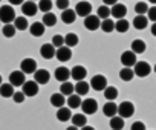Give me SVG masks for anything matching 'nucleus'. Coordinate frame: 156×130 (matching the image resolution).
<instances>
[{
  "label": "nucleus",
  "instance_id": "obj_1",
  "mask_svg": "<svg viewBox=\"0 0 156 130\" xmlns=\"http://www.w3.org/2000/svg\"><path fill=\"white\" fill-rule=\"evenodd\" d=\"M16 20V11L11 8V5H3L0 8V22H3L5 25L12 23Z\"/></svg>",
  "mask_w": 156,
  "mask_h": 130
},
{
  "label": "nucleus",
  "instance_id": "obj_2",
  "mask_svg": "<svg viewBox=\"0 0 156 130\" xmlns=\"http://www.w3.org/2000/svg\"><path fill=\"white\" fill-rule=\"evenodd\" d=\"M135 69H133V72H135V75L136 77H139V78H144V77H148L150 75V72H151V66L147 63V61H136V64L133 66Z\"/></svg>",
  "mask_w": 156,
  "mask_h": 130
},
{
  "label": "nucleus",
  "instance_id": "obj_3",
  "mask_svg": "<svg viewBox=\"0 0 156 130\" xmlns=\"http://www.w3.org/2000/svg\"><path fill=\"white\" fill-rule=\"evenodd\" d=\"M135 113V106L132 101H122L118 106V115L121 118H130Z\"/></svg>",
  "mask_w": 156,
  "mask_h": 130
},
{
  "label": "nucleus",
  "instance_id": "obj_4",
  "mask_svg": "<svg viewBox=\"0 0 156 130\" xmlns=\"http://www.w3.org/2000/svg\"><path fill=\"white\" fill-rule=\"evenodd\" d=\"M90 87H92L94 90H97V92L104 90V89L107 87V78H106L104 75H101V74L94 75L92 80H90Z\"/></svg>",
  "mask_w": 156,
  "mask_h": 130
},
{
  "label": "nucleus",
  "instance_id": "obj_5",
  "mask_svg": "<svg viewBox=\"0 0 156 130\" xmlns=\"http://www.w3.org/2000/svg\"><path fill=\"white\" fill-rule=\"evenodd\" d=\"M90 12H92V5H90L89 2L83 0V2H78V3H76V6H75V14H76V16L86 19L87 16H90Z\"/></svg>",
  "mask_w": 156,
  "mask_h": 130
},
{
  "label": "nucleus",
  "instance_id": "obj_6",
  "mask_svg": "<svg viewBox=\"0 0 156 130\" xmlns=\"http://www.w3.org/2000/svg\"><path fill=\"white\" fill-rule=\"evenodd\" d=\"M81 109H83V113L84 115H94L98 110V103L94 98H86L81 103Z\"/></svg>",
  "mask_w": 156,
  "mask_h": 130
},
{
  "label": "nucleus",
  "instance_id": "obj_7",
  "mask_svg": "<svg viewBox=\"0 0 156 130\" xmlns=\"http://www.w3.org/2000/svg\"><path fill=\"white\" fill-rule=\"evenodd\" d=\"M136 54L132 52V51H124L121 54V63H122V66L124 68H132L136 64Z\"/></svg>",
  "mask_w": 156,
  "mask_h": 130
},
{
  "label": "nucleus",
  "instance_id": "obj_8",
  "mask_svg": "<svg viewBox=\"0 0 156 130\" xmlns=\"http://www.w3.org/2000/svg\"><path fill=\"white\" fill-rule=\"evenodd\" d=\"M20 71L23 74H34L37 71V63L34 58H25L20 63Z\"/></svg>",
  "mask_w": 156,
  "mask_h": 130
},
{
  "label": "nucleus",
  "instance_id": "obj_9",
  "mask_svg": "<svg viewBox=\"0 0 156 130\" xmlns=\"http://www.w3.org/2000/svg\"><path fill=\"white\" fill-rule=\"evenodd\" d=\"M126 14H127V8H126V5H122V3H116V5H113V6L110 8V16H112L113 19H116V20L124 19Z\"/></svg>",
  "mask_w": 156,
  "mask_h": 130
},
{
  "label": "nucleus",
  "instance_id": "obj_10",
  "mask_svg": "<svg viewBox=\"0 0 156 130\" xmlns=\"http://www.w3.org/2000/svg\"><path fill=\"white\" fill-rule=\"evenodd\" d=\"M25 74L22 71H14L9 74V84H12L14 87H19V86H23L25 84Z\"/></svg>",
  "mask_w": 156,
  "mask_h": 130
},
{
  "label": "nucleus",
  "instance_id": "obj_11",
  "mask_svg": "<svg viewBox=\"0 0 156 130\" xmlns=\"http://www.w3.org/2000/svg\"><path fill=\"white\" fill-rule=\"evenodd\" d=\"M37 11H38L37 3L35 2H31V0H28V2H25L22 5V12H23L25 17H32V16L37 14Z\"/></svg>",
  "mask_w": 156,
  "mask_h": 130
},
{
  "label": "nucleus",
  "instance_id": "obj_12",
  "mask_svg": "<svg viewBox=\"0 0 156 130\" xmlns=\"http://www.w3.org/2000/svg\"><path fill=\"white\" fill-rule=\"evenodd\" d=\"M55 52H57V49L54 47L52 43H44V44H41V47H40V55H41L44 60L54 58V57H55Z\"/></svg>",
  "mask_w": 156,
  "mask_h": 130
},
{
  "label": "nucleus",
  "instance_id": "obj_13",
  "mask_svg": "<svg viewBox=\"0 0 156 130\" xmlns=\"http://www.w3.org/2000/svg\"><path fill=\"white\" fill-rule=\"evenodd\" d=\"M49 80H51V74L46 69H37L34 72V81L37 84H46L49 83Z\"/></svg>",
  "mask_w": 156,
  "mask_h": 130
},
{
  "label": "nucleus",
  "instance_id": "obj_14",
  "mask_svg": "<svg viewBox=\"0 0 156 130\" xmlns=\"http://www.w3.org/2000/svg\"><path fill=\"white\" fill-rule=\"evenodd\" d=\"M86 75H87V69L84 66H80V64H78V66H73L72 71H70V77L76 81H83L86 78Z\"/></svg>",
  "mask_w": 156,
  "mask_h": 130
},
{
  "label": "nucleus",
  "instance_id": "obj_15",
  "mask_svg": "<svg viewBox=\"0 0 156 130\" xmlns=\"http://www.w3.org/2000/svg\"><path fill=\"white\" fill-rule=\"evenodd\" d=\"M101 26V22H100V19H98V16H87L86 19H84V28L86 29H89V31H97L98 28Z\"/></svg>",
  "mask_w": 156,
  "mask_h": 130
},
{
  "label": "nucleus",
  "instance_id": "obj_16",
  "mask_svg": "<svg viewBox=\"0 0 156 130\" xmlns=\"http://www.w3.org/2000/svg\"><path fill=\"white\" fill-rule=\"evenodd\" d=\"M22 87H23L22 92L25 93V97H35L38 93V84L35 81H25Z\"/></svg>",
  "mask_w": 156,
  "mask_h": 130
},
{
  "label": "nucleus",
  "instance_id": "obj_17",
  "mask_svg": "<svg viewBox=\"0 0 156 130\" xmlns=\"http://www.w3.org/2000/svg\"><path fill=\"white\" fill-rule=\"evenodd\" d=\"M55 57L58 58V61L66 63V61H69V60H70V57H72V51H70V47H67V46H61V47H58V49H57Z\"/></svg>",
  "mask_w": 156,
  "mask_h": 130
},
{
  "label": "nucleus",
  "instance_id": "obj_18",
  "mask_svg": "<svg viewBox=\"0 0 156 130\" xmlns=\"http://www.w3.org/2000/svg\"><path fill=\"white\" fill-rule=\"evenodd\" d=\"M54 77L57 78V81L64 83V81H67V80L70 78V71H69L67 68H63V66H61V68H57Z\"/></svg>",
  "mask_w": 156,
  "mask_h": 130
},
{
  "label": "nucleus",
  "instance_id": "obj_19",
  "mask_svg": "<svg viewBox=\"0 0 156 130\" xmlns=\"http://www.w3.org/2000/svg\"><path fill=\"white\" fill-rule=\"evenodd\" d=\"M103 113L107 116V118H112L118 113V106L113 103V101H107L104 106H103Z\"/></svg>",
  "mask_w": 156,
  "mask_h": 130
},
{
  "label": "nucleus",
  "instance_id": "obj_20",
  "mask_svg": "<svg viewBox=\"0 0 156 130\" xmlns=\"http://www.w3.org/2000/svg\"><path fill=\"white\" fill-rule=\"evenodd\" d=\"M89 89H90V84L86 83V81H76V84L73 86L75 93H76V95H80V97L89 93Z\"/></svg>",
  "mask_w": 156,
  "mask_h": 130
},
{
  "label": "nucleus",
  "instance_id": "obj_21",
  "mask_svg": "<svg viewBox=\"0 0 156 130\" xmlns=\"http://www.w3.org/2000/svg\"><path fill=\"white\" fill-rule=\"evenodd\" d=\"M66 103H67L69 109H78V107H81V103H83V100H81V97H80V95L72 93V95H69V97H67Z\"/></svg>",
  "mask_w": 156,
  "mask_h": 130
},
{
  "label": "nucleus",
  "instance_id": "obj_22",
  "mask_svg": "<svg viewBox=\"0 0 156 130\" xmlns=\"http://www.w3.org/2000/svg\"><path fill=\"white\" fill-rule=\"evenodd\" d=\"M44 25L41 23V22H35V23H32L31 26H29V31H31V35L32 37H41L43 34H44Z\"/></svg>",
  "mask_w": 156,
  "mask_h": 130
},
{
  "label": "nucleus",
  "instance_id": "obj_23",
  "mask_svg": "<svg viewBox=\"0 0 156 130\" xmlns=\"http://www.w3.org/2000/svg\"><path fill=\"white\" fill-rule=\"evenodd\" d=\"M70 118H72V112H70L69 107H60V109H57V119H58V121L66 122V121H69Z\"/></svg>",
  "mask_w": 156,
  "mask_h": 130
},
{
  "label": "nucleus",
  "instance_id": "obj_24",
  "mask_svg": "<svg viewBox=\"0 0 156 130\" xmlns=\"http://www.w3.org/2000/svg\"><path fill=\"white\" fill-rule=\"evenodd\" d=\"M70 119H72V125H75V127H78V128H81V127H84V125L87 124V118H86L84 113H76V115H73Z\"/></svg>",
  "mask_w": 156,
  "mask_h": 130
},
{
  "label": "nucleus",
  "instance_id": "obj_25",
  "mask_svg": "<svg viewBox=\"0 0 156 130\" xmlns=\"http://www.w3.org/2000/svg\"><path fill=\"white\" fill-rule=\"evenodd\" d=\"M75 19H76V14H75V11L73 9H64L63 12H61V20L66 23V25H72L73 22H75Z\"/></svg>",
  "mask_w": 156,
  "mask_h": 130
},
{
  "label": "nucleus",
  "instance_id": "obj_26",
  "mask_svg": "<svg viewBox=\"0 0 156 130\" xmlns=\"http://www.w3.org/2000/svg\"><path fill=\"white\" fill-rule=\"evenodd\" d=\"M64 103H66V98H64L63 93L58 92V93H52V95H51V104H52L54 107L60 109V107L64 106Z\"/></svg>",
  "mask_w": 156,
  "mask_h": 130
},
{
  "label": "nucleus",
  "instance_id": "obj_27",
  "mask_svg": "<svg viewBox=\"0 0 156 130\" xmlns=\"http://www.w3.org/2000/svg\"><path fill=\"white\" fill-rule=\"evenodd\" d=\"M109 124H110L112 130H122L124 128V118H121L119 115H115V116L110 118Z\"/></svg>",
  "mask_w": 156,
  "mask_h": 130
},
{
  "label": "nucleus",
  "instance_id": "obj_28",
  "mask_svg": "<svg viewBox=\"0 0 156 130\" xmlns=\"http://www.w3.org/2000/svg\"><path fill=\"white\" fill-rule=\"evenodd\" d=\"M147 25H148V19L145 16H136L133 19V28L135 29H139V31L141 29H145Z\"/></svg>",
  "mask_w": 156,
  "mask_h": 130
},
{
  "label": "nucleus",
  "instance_id": "obj_29",
  "mask_svg": "<svg viewBox=\"0 0 156 130\" xmlns=\"http://www.w3.org/2000/svg\"><path fill=\"white\" fill-rule=\"evenodd\" d=\"M145 47H147V46H145V41H144V40L136 38V40H133V41H132V49H130V51H132V52H135V54L138 55V54L145 52Z\"/></svg>",
  "mask_w": 156,
  "mask_h": 130
},
{
  "label": "nucleus",
  "instance_id": "obj_30",
  "mask_svg": "<svg viewBox=\"0 0 156 130\" xmlns=\"http://www.w3.org/2000/svg\"><path fill=\"white\" fill-rule=\"evenodd\" d=\"M14 95V86L9 84V83H5L0 86V97H3V98H12Z\"/></svg>",
  "mask_w": 156,
  "mask_h": 130
},
{
  "label": "nucleus",
  "instance_id": "obj_31",
  "mask_svg": "<svg viewBox=\"0 0 156 130\" xmlns=\"http://www.w3.org/2000/svg\"><path fill=\"white\" fill-rule=\"evenodd\" d=\"M41 20H43L41 23H43L44 26H48V28H52V26L57 25V16H55L54 12H46Z\"/></svg>",
  "mask_w": 156,
  "mask_h": 130
},
{
  "label": "nucleus",
  "instance_id": "obj_32",
  "mask_svg": "<svg viewBox=\"0 0 156 130\" xmlns=\"http://www.w3.org/2000/svg\"><path fill=\"white\" fill-rule=\"evenodd\" d=\"M103 92H104V97L107 101H115L118 98V89L115 86H107Z\"/></svg>",
  "mask_w": 156,
  "mask_h": 130
},
{
  "label": "nucleus",
  "instance_id": "obj_33",
  "mask_svg": "<svg viewBox=\"0 0 156 130\" xmlns=\"http://www.w3.org/2000/svg\"><path fill=\"white\" fill-rule=\"evenodd\" d=\"M78 41H80V38H78V35L73 34V32H69V34L64 37V46H67V47H73V46H76Z\"/></svg>",
  "mask_w": 156,
  "mask_h": 130
},
{
  "label": "nucleus",
  "instance_id": "obj_34",
  "mask_svg": "<svg viewBox=\"0 0 156 130\" xmlns=\"http://www.w3.org/2000/svg\"><path fill=\"white\" fill-rule=\"evenodd\" d=\"M129 28H130V23H129L127 20H124V19L116 20V23H115V31H116V32H119V34L127 32V31H129Z\"/></svg>",
  "mask_w": 156,
  "mask_h": 130
},
{
  "label": "nucleus",
  "instance_id": "obj_35",
  "mask_svg": "<svg viewBox=\"0 0 156 130\" xmlns=\"http://www.w3.org/2000/svg\"><path fill=\"white\" fill-rule=\"evenodd\" d=\"M14 26H16L17 31H25L26 28H29L28 20H26L25 16H22V17H16V20H14Z\"/></svg>",
  "mask_w": 156,
  "mask_h": 130
},
{
  "label": "nucleus",
  "instance_id": "obj_36",
  "mask_svg": "<svg viewBox=\"0 0 156 130\" xmlns=\"http://www.w3.org/2000/svg\"><path fill=\"white\" fill-rule=\"evenodd\" d=\"M133 77H135V72H133V69H130V68H124V69L119 71V78H121L122 81H132Z\"/></svg>",
  "mask_w": 156,
  "mask_h": 130
},
{
  "label": "nucleus",
  "instance_id": "obj_37",
  "mask_svg": "<svg viewBox=\"0 0 156 130\" xmlns=\"http://www.w3.org/2000/svg\"><path fill=\"white\" fill-rule=\"evenodd\" d=\"M16 26L12 25V23H8V25H5L3 28H2V34H3V37H6V38H12L14 35H16Z\"/></svg>",
  "mask_w": 156,
  "mask_h": 130
},
{
  "label": "nucleus",
  "instance_id": "obj_38",
  "mask_svg": "<svg viewBox=\"0 0 156 130\" xmlns=\"http://www.w3.org/2000/svg\"><path fill=\"white\" fill-rule=\"evenodd\" d=\"M106 34H109V32H112V31H115V22L113 20H110V19H106V20H103L101 22V26H100Z\"/></svg>",
  "mask_w": 156,
  "mask_h": 130
},
{
  "label": "nucleus",
  "instance_id": "obj_39",
  "mask_svg": "<svg viewBox=\"0 0 156 130\" xmlns=\"http://www.w3.org/2000/svg\"><path fill=\"white\" fill-rule=\"evenodd\" d=\"M60 93H63V95H72L73 93V84L72 83H69V81H64V83H61V86H60Z\"/></svg>",
  "mask_w": 156,
  "mask_h": 130
},
{
  "label": "nucleus",
  "instance_id": "obj_40",
  "mask_svg": "<svg viewBox=\"0 0 156 130\" xmlns=\"http://www.w3.org/2000/svg\"><path fill=\"white\" fill-rule=\"evenodd\" d=\"M38 9L40 11H43L44 14L46 12H51V9H52V2L51 0H38Z\"/></svg>",
  "mask_w": 156,
  "mask_h": 130
},
{
  "label": "nucleus",
  "instance_id": "obj_41",
  "mask_svg": "<svg viewBox=\"0 0 156 130\" xmlns=\"http://www.w3.org/2000/svg\"><path fill=\"white\" fill-rule=\"evenodd\" d=\"M97 16H98V19H103V20L109 19V17H110V8H109V6H106V5L100 6V8H98Z\"/></svg>",
  "mask_w": 156,
  "mask_h": 130
},
{
  "label": "nucleus",
  "instance_id": "obj_42",
  "mask_svg": "<svg viewBox=\"0 0 156 130\" xmlns=\"http://www.w3.org/2000/svg\"><path fill=\"white\" fill-rule=\"evenodd\" d=\"M135 11H136V14H138V16H144V14H147L148 6H147V3H145V2H138V3L135 5Z\"/></svg>",
  "mask_w": 156,
  "mask_h": 130
},
{
  "label": "nucleus",
  "instance_id": "obj_43",
  "mask_svg": "<svg viewBox=\"0 0 156 130\" xmlns=\"http://www.w3.org/2000/svg\"><path fill=\"white\" fill-rule=\"evenodd\" d=\"M51 43L54 44V47H55V49H58V47L64 46V37H63V35H54Z\"/></svg>",
  "mask_w": 156,
  "mask_h": 130
},
{
  "label": "nucleus",
  "instance_id": "obj_44",
  "mask_svg": "<svg viewBox=\"0 0 156 130\" xmlns=\"http://www.w3.org/2000/svg\"><path fill=\"white\" fill-rule=\"evenodd\" d=\"M147 19L151 20L153 23H156V6L148 8V11H147Z\"/></svg>",
  "mask_w": 156,
  "mask_h": 130
},
{
  "label": "nucleus",
  "instance_id": "obj_45",
  "mask_svg": "<svg viewBox=\"0 0 156 130\" xmlns=\"http://www.w3.org/2000/svg\"><path fill=\"white\" fill-rule=\"evenodd\" d=\"M55 5H57V8H58L60 11H64V9L69 8V0H57Z\"/></svg>",
  "mask_w": 156,
  "mask_h": 130
},
{
  "label": "nucleus",
  "instance_id": "obj_46",
  "mask_svg": "<svg viewBox=\"0 0 156 130\" xmlns=\"http://www.w3.org/2000/svg\"><path fill=\"white\" fill-rule=\"evenodd\" d=\"M12 100H14V103L20 104V103H23V101H25V93H23V92H14Z\"/></svg>",
  "mask_w": 156,
  "mask_h": 130
},
{
  "label": "nucleus",
  "instance_id": "obj_47",
  "mask_svg": "<svg viewBox=\"0 0 156 130\" xmlns=\"http://www.w3.org/2000/svg\"><path fill=\"white\" fill-rule=\"evenodd\" d=\"M130 130H147V128H145V124H144V122H141V121H135V122L132 124Z\"/></svg>",
  "mask_w": 156,
  "mask_h": 130
},
{
  "label": "nucleus",
  "instance_id": "obj_48",
  "mask_svg": "<svg viewBox=\"0 0 156 130\" xmlns=\"http://www.w3.org/2000/svg\"><path fill=\"white\" fill-rule=\"evenodd\" d=\"M103 3H104L106 6H110V8H112L113 5L118 3V0H103Z\"/></svg>",
  "mask_w": 156,
  "mask_h": 130
},
{
  "label": "nucleus",
  "instance_id": "obj_49",
  "mask_svg": "<svg viewBox=\"0 0 156 130\" xmlns=\"http://www.w3.org/2000/svg\"><path fill=\"white\" fill-rule=\"evenodd\" d=\"M25 0H9V3L11 5H23Z\"/></svg>",
  "mask_w": 156,
  "mask_h": 130
},
{
  "label": "nucleus",
  "instance_id": "obj_50",
  "mask_svg": "<svg viewBox=\"0 0 156 130\" xmlns=\"http://www.w3.org/2000/svg\"><path fill=\"white\" fill-rule=\"evenodd\" d=\"M150 31H151V34L156 37V23H153V25H151V29H150Z\"/></svg>",
  "mask_w": 156,
  "mask_h": 130
},
{
  "label": "nucleus",
  "instance_id": "obj_51",
  "mask_svg": "<svg viewBox=\"0 0 156 130\" xmlns=\"http://www.w3.org/2000/svg\"><path fill=\"white\" fill-rule=\"evenodd\" d=\"M81 130H95V128H94L92 125H87V124H86L84 127H81Z\"/></svg>",
  "mask_w": 156,
  "mask_h": 130
},
{
  "label": "nucleus",
  "instance_id": "obj_52",
  "mask_svg": "<svg viewBox=\"0 0 156 130\" xmlns=\"http://www.w3.org/2000/svg\"><path fill=\"white\" fill-rule=\"evenodd\" d=\"M66 130H78V127H75V125H69Z\"/></svg>",
  "mask_w": 156,
  "mask_h": 130
},
{
  "label": "nucleus",
  "instance_id": "obj_53",
  "mask_svg": "<svg viewBox=\"0 0 156 130\" xmlns=\"http://www.w3.org/2000/svg\"><path fill=\"white\" fill-rule=\"evenodd\" d=\"M150 3H153V5H156V0H148Z\"/></svg>",
  "mask_w": 156,
  "mask_h": 130
},
{
  "label": "nucleus",
  "instance_id": "obj_54",
  "mask_svg": "<svg viewBox=\"0 0 156 130\" xmlns=\"http://www.w3.org/2000/svg\"><path fill=\"white\" fill-rule=\"evenodd\" d=\"M0 86H2V75H0Z\"/></svg>",
  "mask_w": 156,
  "mask_h": 130
},
{
  "label": "nucleus",
  "instance_id": "obj_55",
  "mask_svg": "<svg viewBox=\"0 0 156 130\" xmlns=\"http://www.w3.org/2000/svg\"><path fill=\"white\" fill-rule=\"evenodd\" d=\"M153 71H154V74H156V64H154V68H153Z\"/></svg>",
  "mask_w": 156,
  "mask_h": 130
},
{
  "label": "nucleus",
  "instance_id": "obj_56",
  "mask_svg": "<svg viewBox=\"0 0 156 130\" xmlns=\"http://www.w3.org/2000/svg\"><path fill=\"white\" fill-rule=\"evenodd\" d=\"M31 2H35V0H31Z\"/></svg>",
  "mask_w": 156,
  "mask_h": 130
},
{
  "label": "nucleus",
  "instance_id": "obj_57",
  "mask_svg": "<svg viewBox=\"0 0 156 130\" xmlns=\"http://www.w3.org/2000/svg\"><path fill=\"white\" fill-rule=\"evenodd\" d=\"M0 2H2V0H0Z\"/></svg>",
  "mask_w": 156,
  "mask_h": 130
}]
</instances>
